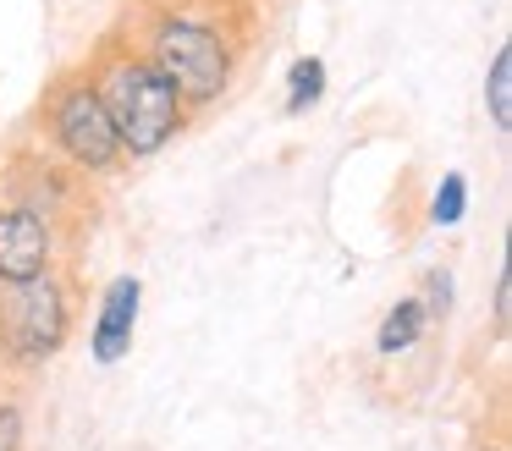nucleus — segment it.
<instances>
[{
    "label": "nucleus",
    "instance_id": "obj_5",
    "mask_svg": "<svg viewBox=\"0 0 512 451\" xmlns=\"http://www.w3.org/2000/svg\"><path fill=\"white\" fill-rule=\"evenodd\" d=\"M50 264H56V226L34 209L6 204L0 209V286L50 275Z\"/></svg>",
    "mask_w": 512,
    "mask_h": 451
},
{
    "label": "nucleus",
    "instance_id": "obj_11",
    "mask_svg": "<svg viewBox=\"0 0 512 451\" xmlns=\"http://www.w3.org/2000/svg\"><path fill=\"white\" fill-rule=\"evenodd\" d=\"M0 451H23V407L0 402Z\"/></svg>",
    "mask_w": 512,
    "mask_h": 451
},
{
    "label": "nucleus",
    "instance_id": "obj_14",
    "mask_svg": "<svg viewBox=\"0 0 512 451\" xmlns=\"http://www.w3.org/2000/svg\"><path fill=\"white\" fill-rule=\"evenodd\" d=\"M155 6H221V0H155Z\"/></svg>",
    "mask_w": 512,
    "mask_h": 451
},
{
    "label": "nucleus",
    "instance_id": "obj_13",
    "mask_svg": "<svg viewBox=\"0 0 512 451\" xmlns=\"http://www.w3.org/2000/svg\"><path fill=\"white\" fill-rule=\"evenodd\" d=\"M507 286H512V281H507V264H501V270H496V325H501V330L512 325V292H507Z\"/></svg>",
    "mask_w": 512,
    "mask_h": 451
},
{
    "label": "nucleus",
    "instance_id": "obj_3",
    "mask_svg": "<svg viewBox=\"0 0 512 451\" xmlns=\"http://www.w3.org/2000/svg\"><path fill=\"white\" fill-rule=\"evenodd\" d=\"M39 121L50 132V149L67 165L72 176H116L127 165L122 138H116L111 116H105L100 94H94L89 66H72L56 83L45 88V105H39Z\"/></svg>",
    "mask_w": 512,
    "mask_h": 451
},
{
    "label": "nucleus",
    "instance_id": "obj_9",
    "mask_svg": "<svg viewBox=\"0 0 512 451\" xmlns=\"http://www.w3.org/2000/svg\"><path fill=\"white\" fill-rule=\"evenodd\" d=\"M485 110L501 132H512V44H496L490 55V77H485Z\"/></svg>",
    "mask_w": 512,
    "mask_h": 451
},
{
    "label": "nucleus",
    "instance_id": "obj_15",
    "mask_svg": "<svg viewBox=\"0 0 512 451\" xmlns=\"http://www.w3.org/2000/svg\"><path fill=\"white\" fill-rule=\"evenodd\" d=\"M485 451H507V446H485Z\"/></svg>",
    "mask_w": 512,
    "mask_h": 451
},
{
    "label": "nucleus",
    "instance_id": "obj_4",
    "mask_svg": "<svg viewBox=\"0 0 512 451\" xmlns=\"http://www.w3.org/2000/svg\"><path fill=\"white\" fill-rule=\"evenodd\" d=\"M72 330V297L56 275L0 286V352L12 363H45L67 347Z\"/></svg>",
    "mask_w": 512,
    "mask_h": 451
},
{
    "label": "nucleus",
    "instance_id": "obj_7",
    "mask_svg": "<svg viewBox=\"0 0 512 451\" xmlns=\"http://www.w3.org/2000/svg\"><path fill=\"white\" fill-rule=\"evenodd\" d=\"M424 325H430V314H424V303H419V297H402V303L391 308L386 319H380V336H375V347L386 352V358H391V352H408L413 341L424 336Z\"/></svg>",
    "mask_w": 512,
    "mask_h": 451
},
{
    "label": "nucleus",
    "instance_id": "obj_12",
    "mask_svg": "<svg viewBox=\"0 0 512 451\" xmlns=\"http://www.w3.org/2000/svg\"><path fill=\"white\" fill-rule=\"evenodd\" d=\"M424 286H430V297H424V314H446V308H452V275H446V270H430V281H424Z\"/></svg>",
    "mask_w": 512,
    "mask_h": 451
},
{
    "label": "nucleus",
    "instance_id": "obj_10",
    "mask_svg": "<svg viewBox=\"0 0 512 451\" xmlns=\"http://www.w3.org/2000/svg\"><path fill=\"white\" fill-rule=\"evenodd\" d=\"M463 209H468V176L463 171H446L441 187H435V198H430V220H435V226H457Z\"/></svg>",
    "mask_w": 512,
    "mask_h": 451
},
{
    "label": "nucleus",
    "instance_id": "obj_6",
    "mask_svg": "<svg viewBox=\"0 0 512 451\" xmlns=\"http://www.w3.org/2000/svg\"><path fill=\"white\" fill-rule=\"evenodd\" d=\"M138 308H144V281H138V275H116V281L105 286L100 319H94V336H89V352L100 363H116L127 347H133Z\"/></svg>",
    "mask_w": 512,
    "mask_h": 451
},
{
    "label": "nucleus",
    "instance_id": "obj_1",
    "mask_svg": "<svg viewBox=\"0 0 512 451\" xmlns=\"http://www.w3.org/2000/svg\"><path fill=\"white\" fill-rule=\"evenodd\" d=\"M133 44L177 88L188 116L193 110H210L215 99H226V88L237 77V61H243L237 22H226L221 6H149V22Z\"/></svg>",
    "mask_w": 512,
    "mask_h": 451
},
{
    "label": "nucleus",
    "instance_id": "obj_8",
    "mask_svg": "<svg viewBox=\"0 0 512 451\" xmlns=\"http://www.w3.org/2000/svg\"><path fill=\"white\" fill-rule=\"evenodd\" d=\"M325 99V61L320 55H298L287 66V116H309Z\"/></svg>",
    "mask_w": 512,
    "mask_h": 451
},
{
    "label": "nucleus",
    "instance_id": "obj_2",
    "mask_svg": "<svg viewBox=\"0 0 512 451\" xmlns=\"http://www.w3.org/2000/svg\"><path fill=\"white\" fill-rule=\"evenodd\" d=\"M89 77H94V94H100L116 138H122L127 160H149L171 138H182L188 110H182L177 88L160 77V66L138 50L127 28L100 39V50L89 55Z\"/></svg>",
    "mask_w": 512,
    "mask_h": 451
}]
</instances>
